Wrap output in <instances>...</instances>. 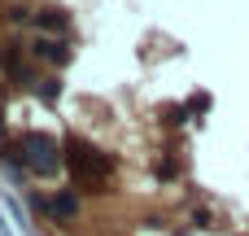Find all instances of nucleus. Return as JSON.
Listing matches in <instances>:
<instances>
[{
	"mask_svg": "<svg viewBox=\"0 0 249 236\" xmlns=\"http://www.w3.org/2000/svg\"><path fill=\"white\" fill-rule=\"evenodd\" d=\"M39 96H44V101H53V96H57V83H53V79H48V83H39Z\"/></svg>",
	"mask_w": 249,
	"mask_h": 236,
	"instance_id": "nucleus-6",
	"label": "nucleus"
},
{
	"mask_svg": "<svg viewBox=\"0 0 249 236\" xmlns=\"http://www.w3.org/2000/svg\"><path fill=\"white\" fill-rule=\"evenodd\" d=\"M35 53H39V57H48V61H66V44H57V39H39V44H35Z\"/></svg>",
	"mask_w": 249,
	"mask_h": 236,
	"instance_id": "nucleus-3",
	"label": "nucleus"
},
{
	"mask_svg": "<svg viewBox=\"0 0 249 236\" xmlns=\"http://www.w3.org/2000/svg\"><path fill=\"white\" fill-rule=\"evenodd\" d=\"M39 26H44V31H61V26H66V18H61L57 9H44V13H39Z\"/></svg>",
	"mask_w": 249,
	"mask_h": 236,
	"instance_id": "nucleus-5",
	"label": "nucleus"
},
{
	"mask_svg": "<svg viewBox=\"0 0 249 236\" xmlns=\"http://www.w3.org/2000/svg\"><path fill=\"white\" fill-rule=\"evenodd\" d=\"M0 145H4V127H0Z\"/></svg>",
	"mask_w": 249,
	"mask_h": 236,
	"instance_id": "nucleus-7",
	"label": "nucleus"
},
{
	"mask_svg": "<svg viewBox=\"0 0 249 236\" xmlns=\"http://www.w3.org/2000/svg\"><path fill=\"white\" fill-rule=\"evenodd\" d=\"M70 166H74V175L88 184V180H105L114 166H109V158L105 153H96V149H83V145H70Z\"/></svg>",
	"mask_w": 249,
	"mask_h": 236,
	"instance_id": "nucleus-2",
	"label": "nucleus"
},
{
	"mask_svg": "<svg viewBox=\"0 0 249 236\" xmlns=\"http://www.w3.org/2000/svg\"><path fill=\"white\" fill-rule=\"evenodd\" d=\"M18 153H22V162L35 175H57V166H61V149H57V140L48 131H26L22 145H18Z\"/></svg>",
	"mask_w": 249,
	"mask_h": 236,
	"instance_id": "nucleus-1",
	"label": "nucleus"
},
{
	"mask_svg": "<svg viewBox=\"0 0 249 236\" xmlns=\"http://www.w3.org/2000/svg\"><path fill=\"white\" fill-rule=\"evenodd\" d=\"M48 210H53V215H66V219H70V215L79 210V201H74L70 193H61V197H53V201H48Z\"/></svg>",
	"mask_w": 249,
	"mask_h": 236,
	"instance_id": "nucleus-4",
	"label": "nucleus"
}]
</instances>
